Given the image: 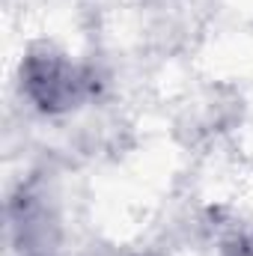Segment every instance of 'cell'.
Masks as SVG:
<instances>
[{
  "label": "cell",
  "mask_w": 253,
  "mask_h": 256,
  "mask_svg": "<svg viewBox=\"0 0 253 256\" xmlns=\"http://www.w3.org/2000/svg\"><path fill=\"white\" fill-rule=\"evenodd\" d=\"M21 90L42 114H66L96 92V74L45 48L24 57Z\"/></svg>",
  "instance_id": "cell-1"
},
{
  "label": "cell",
  "mask_w": 253,
  "mask_h": 256,
  "mask_svg": "<svg viewBox=\"0 0 253 256\" xmlns=\"http://www.w3.org/2000/svg\"><path fill=\"white\" fill-rule=\"evenodd\" d=\"M226 256H253V232L250 236H244V238H238V242L230 248V254Z\"/></svg>",
  "instance_id": "cell-2"
}]
</instances>
